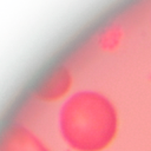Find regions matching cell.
Returning <instances> with one entry per match:
<instances>
[{
    "label": "cell",
    "instance_id": "6da1fadb",
    "mask_svg": "<svg viewBox=\"0 0 151 151\" xmlns=\"http://www.w3.org/2000/svg\"><path fill=\"white\" fill-rule=\"evenodd\" d=\"M58 129L63 142L72 151H105L118 134V111L105 94L83 90L61 105Z\"/></svg>",
    "mask_w": 151,
    "mask_h": 151
},
{
    "label": "cell",
    "instance_id": "7a4b0ae2",
    "mask_svg": "<svg viewBox=\"0 0 151 151\" xmlns=\"http://www.w3.org/2000/svg\"><path fill=\"white\" fill-rule=\"evenodd\" d=\"M0 151H52L33 130L12 124L0 133Z\"/></svg>",
    "mask_w": 151,
    "mask_h": 151
},
{
    "label": "cell",
    "instance_id": "3957f363",
    "mask_svg": "<svg viewBox=\"0 0 151 151\" xmlns=\"http://www.w3.org/2000/svg\"><path fill=\"white\" fill-rule=\"evenodd\" d=\"M73 78L67 67L57 70L39 88L38 97L47 103H54L64 98L72 87Z\"/></svg>",
    "mask_w": 151,
    "mask_h": 151
}]
</instances>
